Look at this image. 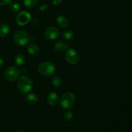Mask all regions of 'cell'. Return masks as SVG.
<instances>
[{
	"label": "cell",
	"mask_w": 132,
	"mask_h": 132,
	"mask_svg": "<svg viewBox=\"0 0 132 132\" xmlns=\"http://www.w3.org/2000/svg\"><path fill=\"white\" fill-rule=\"evenodd\" d=\"M66 61L71 64H76L80 60L79 53L74 49H68L65 53Z\"/></svg>",
	"instance_id": "cell-6"
},
{
	"label": "cell",
	"mask_w": 132,
	"mask_h": 132,
	"mask_svg": "<svg viewBox=\"0 0 132 132\" xmlns=\"http://www.w3.org/2000/svg\"><path fill=\"white\" fill-rule=\"evenodd\" d=\"M31 22H32V24L33 25H36V24H37L39 21L37 18H33V19H31Z\"/></svg>",
	"instance_id": "cell-24"
},
{
	"label": "cell",
	"mask_w": 132,
	"mask_h": 132,
	"mask_svg": "<svg viewBox=\"0 0 132 132\" xmlns=\"http://www.w3.org/2000/svg\"><path fill=\"white\" fill-rule=\"evenodd\" d=\"M14 62L15 64L18 67H21L23 65L25 62V57L23 54H18L14 57Z\"/></svg>",
	"instance_id": "cell-14"
},
{
	"label": "cell",
	"mask_w": 132,
	"mask_h": 132,
	"mask_svg": "<svg viewBox=\"0 0 132 132\" xmlns=\"http://www.w3.org/2000/svg\"><path fill=\"white\" fill-rule=\"evenodd\" d=\"M48 8V5H41V6L39 7V10L41 11H45L46 10H47Z\"/></svg>",
	"instance_id": "cell-22"
},
{
	"label": "cell",
	"mask_w": 132,
	"mask_h": 132,
	"mask_svg": "<svg viewBox=\"0 0 132 132\" xmlns=\"http://www.w3.org/2000/svg\"><path fill=\"white\" fill-rule=\"evenodd\" d=\"M57 22L58 24L60 26L61 28H66L69 26L70 22L68 18H66L64 15H59L57 18Z\"/></svg>",
	"instance_id": "cell-11"
},
{
	"label": "cell",
	"mask_w": 132,
	"mask_h": 132,
	"mask_svg": "<svg viewBox=\"0 0 132 132\" xmlns=\"http://www.w3.org/2000/svg\"><path fill=\"white\" fill-rule=\"evenodd\" d=\"M32 19L31 14L28 11H22L16 17V23L19 26H24L28 24Z\"/></svg>",
	"instance_id": "cell-7"
},
{
	"label": "cell",
	"mask_w": 132,
	"mask_h": 132,
	"mask_svg": "<svg viewBox=\"0 0 132 132\" xmlns=\"http://www.w3.org/2000/svg\"><path fill=\"white\" fill-rule=\"evenodd\" d=\"M62 1L63 0H52V3L53 5H58L61 3Z\"/></svg>",
	"instance_id": "cell-23"
},
{
	"label": "cell",
	"mask_w": 132,
	"mask_h": 132,
	"mask_svg": "<svg viewBox=\"0 0 132 132\" xmlns=\"http://www.w3.org/2000/svg\"><path fill=\"white\" fill-rule=\"evenodd\" d=\"M14 41L18 46H23L28 43L30 38L27 32L23 30H18L14 34Z\"/></svg>",
	"instance_id": "cell-4"
},
{
	"label": "cell",
	"mask_w": 132,
	"mask_h": 132,
	"mask_svg": "<svg viewBox=\"0 0 132 132\" xmlns=\"http://www.w3.org/2000/svg\"><path fill=\"white\" fill-rule=\"evenodd\" d=\"M62 36H63V37L64 39L70 41V40H72L73 38V37H74V34H73V32L72 30H64L62 33Z\"/></svg>",
	"instance_id": "cell-16"
},
{
	"label": "cell",
	"mask_w": 132,
	"mask_h": 132,
	"mask_svg": "<svg viewBox=\"0 0 132 132\" xmlns=\"http://www.w3.org/2000/svg\"><path fill=\"white\" fill-rule=\"evenodd\" d=\"M14 132H23V131H14Z\"/></svg>",
	"instance_id": "cell-26"
},
{
	"label": "cell",
	"mask_w": 132,
	"mask_h": 132,
	"mask_svg": "<svg viewBox=\"0 0 132 132\" xmlns=\"http://www.w3.org/2000/svg\"><path fill=\"white\" fill-rule=\"evenodd\" d=\"M55 70L56 68L54 63L49 61L43 62L38 67L39 73L45 77L53 76L55 72Z\"/></svg>",
	"instance_id": "cell-2"
},
{
	"label": "cell",
	"mask_w": 132,
	"mask_h": 132,
	"mask_svg": "<svg viewBox=\"0 0 132 132\" xmlns=\"http://www.w3.org/2000/svg\"><path fill=\"white\" fill-rule=\"evenodd\" d=\"M12 0H0V6H5L10 4Z\"/></svg>",
	"instance_id": "cell-21"
},
{
	"label": "cell",
	"mask_w": 132,
	"mask_h": 132,
	"mask_svg": "<svg viewBox=\"0 0 132 132\" xmlns=\"http://www.w3.org/2000/svg\"><path fill=\"white\" fill-rule=\"evenodd\" d=\"M23 3L28 9H33L37 5V0H24Z\"/></svg>",
	"instance_id": "cell-18"
},
{
	"label": "cell",
	"mask_w": 132,
	"mask_h": 132,
	"mask_svg": "<svg viewBox=\"0 0 132 132\" xmlns=\"http://www.w3.org/2000/svg\"><path fill=\"white\" fill-rule=\"evenodd\" d=\"M73 114L72 113V112L70 111H68L66 113H64V119L67 121H70L73 119Z\"/></svg>",
	"instance_id": "cell-20"
},
{
	"label": "cell",
	"mask_w": 132,
	"mask_h": 132,
	"mask_svg": "<svg viewBox=\"0 0 132 132\" xmlns=\"http://www.w3.org/2000/svg\"><path fill=\"white\" fill-rule=\"evenodd\" d=\"M19 76V70L14 66L7 67L4 72V77L9 82H14L17 80Z\"/></svg>",
	"instance_id": "cell-5"
},
{
	"label": "cell",
	"mask_w": 132,
	"mask_h": 132,
	"mask_svg": "<svg viewBox=\"0 0 132 132\" xmlns=\"http://www.w3.org/2000/svg\"><path fill=\"white\" fill-rule=\"evenodd\" d=\"M28 53L31 55H36L39 52V47L36 43L30 44L28 46Z\"/></svg>",
	"instance_id": "cell-13"
},
{
	"label": "cell",
	"mask_w": 132,
	"mask_h": 132,
	"mask_svg": "<svg viewBox=\"0 0 132 132\" xmlns=\"http://www.w3.org/2000/svg\"><path fill=\"white\" fill-rule=\"evenodd\" d=\"M4 66V61L3 60L2 58H0V69H1V68L3 67Z\"/></svg>",
	"instance_id": "cell-25"
},
{
	"label": "cell",
	"mask_w": 132,
	"mask_h": 132,
	"mask_svg": "<svg viewBox=\"0 0 132 132\" xmlns=\"http://www.w3.org/2000/svg\"><path fill=\"white\" fill-rule=\"evenodd\" d=\"M10 31V27L6 23L0 24V37H4L9 34Z\"/></svg>",
	"instance_id": "cell-15"
},
{
	"label": "cell",
	"mask_w": 132,
	"mask_h": 132,
	"mask_svg": "<svg viewBox=\"0 0 132 132\" xmlns=\"http://www.w3.org/2000/svg\"><path fill=\"white\" fill-rule=\"evenodd\" d=\"M34 86L33 81L28 76H21L17 82V87L22 94H27L32 90Z\"/></svg>",
	"instance_id": "cell-1"
},
{
	"label": "cell",
	"mask_w": 132,
	"mask_h": 132,
	"mask_svg": "<svg viewBox=\"0 0 132 132\" xmlns=\"http://www.w3.org/2000/svg\"><path fill=\"white\" fill-rule=\"evenodd\" d=\"M52 82L55 87H61L63 85V80L59 76H54L52 79Z\"/></svg>",
	"instance_id": "cell-17"
},
{
	"label": "cell",
	"mask_w": 132,
	"mask_h": 132,
	"mask_svg": "<svg viewBox=\"0 0 132 132\" xmlns=\"http://www.w3.org/2000/svg\"><path fill=\"white\" fill-rule=\"evenodd\" d=\"M47 102L50 106H52L56 105L59 102V97L57 94L54 92L49 94L47 96Z\"/></svg>",
	"instance_id": "cell-9"
},
{
	"label": "cell",
	"mask_w": 132,
	"mask_h": 132,
	"mask_svg": "<svg viewBox=\"0 0 132 132\" xmlns=\"http://www.w3.org/2000/svg\"><path fill=\"white\" fill-rule=\"evenodd\" d=\"M44 36L46 39L49 41H54L59 37L60 32L57 27H50L45 30Z\"/></svg>",
	"instance_id": "cell-8"
},
{
	"label": "cell",
	"mask_w": 132,
	"mask_h": 132,
	"mask_svg": "<svg viewBox=\"0 0 132 132\" xmlns=\"http://www.w3.org/2000/svg\"><path fill=\"white\" fill-rule=\"evenodd\" d=\"M131 84H132V77L131 78Z\"/></svg>",
	"instance_id": "cell-27"
},
{
	"label": "cell",
	"mask_w": 132,
	"mask_h": 132,
	"mask_svg": "<svg viewBox=\"0 0 132 132\" xmlns=\"http://www.w3.org/2000/svg\"><path fill=\"white\" fill-rule=\"evenodd\" d=\"M68 49V45L63 41H58L54 45V50L57 52H63Z\"/></svg>",
	"instance_id": "cell-10"
},
{
	"label": "cell",
	"mask_w": 132,
	"mask_h": 132,
	"mask_svg": "<svg viewBox=\"0 0 132 132\" xmlns=\"http://www.w3.org/2000/svg\"><path fill=\"white\" fill-rule=\"evenodd\" d=\"M76 102V97L72 92H66L61 96L60 105L63 109L70 110L73 107Z\"/></svg>",
	"instance_id": "cell-3"
},
{
	"label": "cell",
	"mask_w": 132,
	"mask_h": 132,
	"mask_svg": "<svg viewBox=\"0 0 132 132\" xmlns=\"http://www.w3.org/2000/svg\"><path fill=\"white\" fill-rule=\"evenodd\" d=\"M25 101L29 104H35L38 103L39 97L35 94H28L25 97Z\"/></svg>",
	"instance_id": "cell-12"
},
{
	"label": "cell",
	"mask_w": 132,
	"mask_h": 132,
	"mask_svg": "<svg viewBox=\"0 0 132 132\" xmlns=\"http://www.w3.org/2000/svg\"><path fill=\"white\" fill-rule=\"evenodd\" d=\"M21 6L19 3L16 2L11 3L10 5V9L13 13H17L20 10Z\"/></svg>",
	"instance_id": "cell-19"
}]
</instances>
